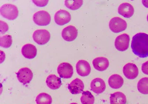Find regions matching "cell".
Listing matches in <instances>:
<instances>
[{
	"label": "cell",
	"mask_w": 148,
	"mask_h": 104,
	"mask_svg": "<svg viewBox=\"0 0 148 104\" xmlns=\"http://www.w3.org/2000/svg\"><path fill=\"white\" fill-rule=\"evenodd\" d=\"M131 48L133 53L141 58L148 57V35L140 33L132 38Z\"/></svg>",
	"instance_id": "obj_1"
},
{
	"label": "cell",
	"mask_w": 148,
	"mask_h": 104,
	"mask_svg": "<svg viewBox=\"0 0 148 104\" xmlns=\"http://www.w3.org/2000/svg\"><path fill=\"white\" fill-rule=\"evenodd\" d=\"M1 15L9 20H14L18 16V10L15 5L11 4H5L0 9Z\"/></svg>",
	"instance_id": "obj_2"
},
{
	"label": "cell",
	"mask_w": 148,
	"mask_h": 104,
	"mask_svg": "<svg viewBox=\"0 0 148 104\" xmlns=\"http://www.w3.org/2000/svg\"><path fill=\"white\" fill-rule=\"evenodd\" d=\"M33 21L36 24L40 26L48 25L51 23V15L48 12L40 10L36 12L33 17Z\"/></svg>",
	"instance_id": "obj_3"
},
{
	"label": "cell",
	"mask_w": 148,
	"mask_h": 104,
	"mask_svg": "<svg viewBox=\"0 0 148 104\" xmlns=\"http://www.w3.org/2000/svg\"><path fill=\"white\" fill-rule=\"evenodd\" d=\"M127 26V23L125 20L120 17L112 18L109 24L110 29L114 33H119L125 31Z\"/></svg>",
	"instance_id": "obj_4"
},
{
	"label": "cell",
	"mask_w": 148,
	"mask_h": 104,
	"mask_svg": "<svg viewBox=\"0 0 148 104\" xmlns=\"http://www.w3.org/2000/svg\"><path fill=\"white\" fill-rule=\"evenodd\" d=\"M51 35L49 32L46 29H39L34 31L33 38L34 41L40 45H43L49 41Z\"/></svg>",
	"instance_id": "obj_5"
},
{
	"label": "cell",
	"mask_w": 148,
	"mask_h": 104,
	"mask_svg": "<svg viewBox=\"0 0 148 104\" xmlns=\"http://www.w3.org/2000/svg\"><path fill=\"white\" fill-rule=\"evenodd\" d=\"M16 74L18 81L23 85L29 83L33 77L32 71L27 67L21 68Z\"/></svg>",
	"instance_id": "obj_6"
},
{
	"label": "cell",
	"mask_w": 148,
	"mask_h": 104,
	"mask_svg": "<svg viewBox=\"0 0 148 104\" xmlns=\"http://www.w3.org/2000/svg\"><path fill=\"white\" fill-rule=\"evenodd\" d=\"M57 71L60 77L64 79L70 78L73 74V67L68 63H62L58 66Z\"/></svg>",
	"instance_id": "obj_7"
},
{
	"label": "cell",
	"mask_w": 148,
	"mask_h": 104,
	"mask_svg": "<svg viewBox=\"0 0 148 104\" xmlns=\"http://www.w3.org/2000/svg\"><path fill=\"white\" fill-rule=\"evenodd\" d=\"M130 37L127 34L119 35L115 41V47L118 50L124 51L128 49L129 47Z\"/></svg>",
	"instance_id": "obj_8"
},
{
	"label": "cell",
	"mask_w": 148,
	"mask_h": 104,
	"mask_svg": "<svg viewBox=\"0 0 148 104\" xmlns=\"http://www.w3.org/2000/svg\"><path fill=\"white\" fill-rule=\"evenodd\" d=\"M71 19V14L64 10H58L54 16L55 23L59 26L64 25L69 23Z\"/></svg>",
	"instance_id": "obj_9"
},
{
	"label": "cell",
	"mask_w": 148,
	"mask_h": 104,
	"mask_svg": "<svg viewBox=\"0 0 148 104\" xmlns=\"http://www.w3.org/2000/svg\"><path fill=\"white\" fill-rule=\"evenodd\" d=\"M123 73L126 78L129 80H133L136 78L138 75V67L133 63H127L123 68Z\"/></svg>",
	"instance_id": "obj_10"
},
{
	"label": "cell",
	"mask_w": 148,
	"mask_h": 104,
	"mask_svg": "<svg viewBox=\"0 0 148 104\" xmlns=\"http://www.w3.org/2000/svg\"><path fill=\"white\" fill-rule=\"evenodd\" d=\"M78 35V31L75 26L70 25L63 29L62 36L64 40L72 41L76 39Z\"/></svg>",
	"instance_id": "obj_11"
},
{
	"label": "cell",
	"mask_w": 148,
	"mask_h": 104,
	"mask_svg": "<svg viewBox=\"0 0 148 104\" xmlns=\"http://www.w3.org/2000/svg\"><path fill=\"white\" fill-rule=\"evenodd\" d=\"M76 69L78 74L82 76H88L90 73L91 68L89 63L84 60H79L77 63Z\"/></svg>",
	"instance_id": "obj_12"
},
{
	"label": "cell",
	"mask_w": 148,
	"mask_h": 104,
	"mask_svg": "<svg viewBox=\"0 0 148 104\" xmlns=\"http://www.w3.org/2000/svg\"><path fill=\"white\" fill-rule=\"evenodd\" d=\"M91 90L97 94L103 93L105 90L106 85L104 80L100 78L93 79L90 84Z\"/></svg>",
	"instance_id": "obj_13"
},
{
	"label": "cell",
	"mask_w": 148,
	"mask_h": 104,
	"mask_svg": "<svg viewBox=\"0 0 148 104\" xmlns=\"http://www.w3.org/2000/svg\"><path fill=\"white\" fill-rule=\"evenodd\" d=\"M84 84L83 81L79 78H76L69 84L68 89L72 94H80L84 89Z\"/></svg>",
	"instance_id": "obj_14"
},
{
	"label": "cell",
	"mask_w": 148,
	"mask_h": 104,
	"mask_svg": "<svg viewBox=\"0 0 148 104\" xmlns=\"http://www.w3.org/2000/svg\"><path fill=\"white\" fill-rule=\"evenodd\" d=\"M118 12L119 14L124 18H129L134 14V8L130 4L123 3L119 6Z\"/></svg>",
	"instance_id": "obj_15"
},
{
	"label": "cell",
	"mask_w": 148,
	"mask_h": 104,
	"mask_svg": "<svg viewBox=\"0 0 148 104\" xmlns=\"http://www.w3.org/2000/svg\"><path fill=\"white\" fill-rule=\"evenodd\" d=\"M21 52L24 57L26 58L32 59L36 56L37 50L36 47L34 45L27 44L22 47Z\"/></svg>",
	"instance_id": "obj_16"
},
{
	"label": "cell",
	"mask_w": 148,
	"mask_h": 104,
	"mask_svg": "<svg viewBox=\"0 0 148 104\" xmlns=\"http://www.w3.org/2000/svg\"><path fill=\"white\" fill-rule=\"evenodd\" d=\"M92 65L95 69L99 71H103L109 65V60L106 58L97 57L94 59Z\"/></svg>",
	"instance_id": "obj_17"
},
{
	"label": "cell",
	"mask_w": 148,
	"mask_h": 104,
	"mask_svg": "<svg viewBox=\"0 0 148 104\" xmlns=\"http://www.w3.org/2000/svg\"><path fill=\"white\" fill-rule=\"evenodd\" d=\"M46 82L47 86L52 90L59 89L62 85L61 79L53 74H51L47 76Z\"/></svg>",
	"instance_id": "obj_18"
},
{
	"label": "cell",
	"mask_w": 148,
	"mask_h": 104,
	"mask_svg": "<svg viewBox=\"0 0 148 104\" xmlns=\"http://www.w3.org/2000/svg\"><path fill=\"white\" fill-rule=\"evenodd\" d=\"M110 86L114 89L121 88L124 84L123 79L118 74H114L110 77L108 80Z\"/></svg>",
	"instance_id": "obj_19"
},
{
	"label": "cell",
	"mask_w": 148,
	"mask_h": 104,
	"mask_svg": "<svg viewBox=\"0 0 148 104\" xmlns=\"http://www.w3.org/2000/svg\"><path fill=\"white\" fill-rule=\"evenodd\" d=\"M126 102V96L121 92H117L110 94V104H125Z\"/></svg>",
	"instance_id": "obj_20"
},
{
	"label": "cell",
	"mask_w": 148,
	"mask_h": 104,
	"mask_svg": "<svg viewBox=\"0 0 148 104\" xmlns=\"http://www.w3.org/2000/svg\"><path fill=\"white\" fill-rule=\"evenodd\" d=\"M37 104H51L52 102L51 95L45 93H40L36 98Z\"/></svg>",
	"instance_id": "obj_21"
},
{
	"label": "cell",
	"mask_w": 148,
	"mask_h": 104,
	"mask_svg": "<svg viewBox=\"0 0 148 104\" xmlns=\"http://www.w3.org/2000/svg\"><path fill=\"white\" fill-rule=\"evenodd\" d=\"M137 89L140 93L143 94H148V77L141 78L137 84Z\"/></svg>",
	"instance_id": "obj_22"
},
{
	"label": "cell",
	"mask_w": 148,
	"mask_h": 104,
	"mask_svg": "<svg viewBox=\"0 0 148 104\" xmlns=\"http://www.w3.org/2000/svg\"><path fill=\"white\" fill-rule=\"evenodd\" d=\"M80 101L82 104H94L95 97L88 91H84L82 93Z\"/></svg>",
	"instance_id": "obj_23"
},
{
	"label": "cell",
	"mask_w": 148,
	"mask_h": 104,
	"mask_svg": "<svg viewBox=\"0 0 148 104\" xmlns=\"http://www.w3.org/2000/svg\"><path fill=\"white\" fill-rule=\"evenodd\" d=\"M83 3L82 0H66L65 1V6L71 10H76L80 8Z\"/></svg>",
	"instance_id": "obj_24"
},
{
	"label": "cell",
	"mask_w": 148,
	"mask_h": 104,
	"mask_svg": "<svg viewBox=\"0 0 148 104\" xmlns=\"http://www.w3.org/2000/svg\"><path fill=\"white\" fill-rule=\"evenodd\" d=\"M12 43V39L11 35H6L0 38V45L4 48H8Z\"/></svg>",
	"instance_id": "obj_25"
},
{
	"label": "cell",
	"mask_w": 148,
	"mask_h": 104,
	"mask_svg": "<svg viewBox=\"0 0 148 104\" xmlns=\"http://www.w3.org/2000/svg\"><path fill=\"white\" fill-rule=\"evenodd\" d=\"M32 2L37 6L39 7H43L47 5L49 2V1H34L33 0Z\"/></svg>",
	"instance_id": "obj_26"
},
{
	"label": "cell",
	"mask_w": 148,
	"mask_h": 104,
	"mask_svg": "<svg viewBox=\"0 0 148 104\" xmlns=\"http://www.w3.org/2000/svg\"><path fill=\"white\" fill-rule=\"evenodd\" d=\"M9 29L8 26L4 22L1 20V34H4Z\"/></svg>",
	"instance_id": "obj_27"
},
{
	"label": "cell",
	"mask_w": 148,
	"mask_h": 104,
	"mask_svg": "<svg viewBox=\"0 0 148 104\" xmlns=\"http://www.w3.org/2000/svg\"><path fill=\"white\" fill-rule=\"evenodd\" d=\"M141 70L144 73L148 75V60L142 64Z\"/></svg>",
	"instance_id": "obj_28"
},
{
	"label": "cell",
	"mask_w": 148,
	"mask_h": 104,
	"mask_svg": "<svg viewBox=\"0 0 148 104\" xmlns=\"http://www.w3.org/2000/svg\"><path fill=\"white\" fill-rule=\"evenodd\" d=\"M143 4L145 7L148 8V0H143L142 1Z\"/></svg>",
	"instance_id": "obj_29"
},
{
	"label": "cell",
	"mask_w": 148,
	"mask_h": 104,
	"mask_svg": "<svg viewBox=\"0 0 148 104\" xmlns=\"http://www.w3.org/2000/svg\"><path fill=\"white\" fill-rule=\"evenodd\" d=\"M70 104H77V103H71Z\"/></svg>",
	"instance_id": "obj_30"
},
{
	"label": "cell",
	"mask_w": 148,
	"mask_h": 104,
	"mask_svg": "<svg viewBox=\"0 0 148 104\" xmlns=\"http://www.w3.org/2000/svg\"><path fill=\"white\" fill-rule=\"evenodd\" d=\"M147 21H148V15H147Z\"/></svg>",
	"instance_id": "obj_31"
}]
</instances>
